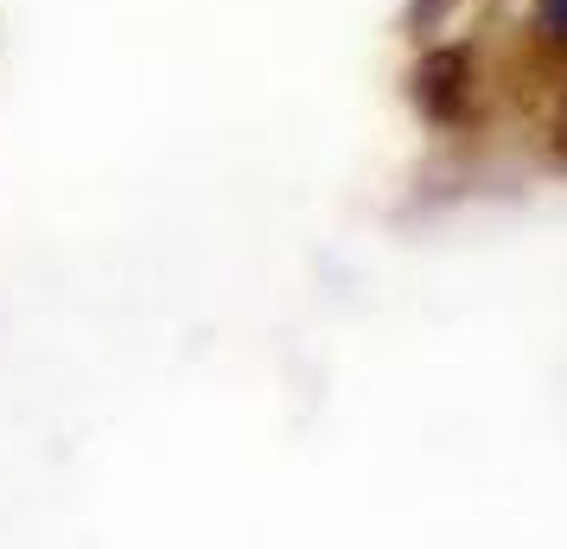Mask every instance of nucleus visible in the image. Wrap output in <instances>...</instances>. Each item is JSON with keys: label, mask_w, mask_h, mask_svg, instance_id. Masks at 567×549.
<instances>
[{"label": "nucleus", "mask_w": 567, "mask_h": 549, "mask_svg": "<svg viewBox=\"0 0 567 549\" xmlns=\"http://www.w3.org/2000/svg\"><path fill=\"white\" fill-rule=\"evenodd\" d=\"M536 13L548 32H567V0H536Z\"/></svg>", "instance_id": "f257e3e1"}]
</instances>
